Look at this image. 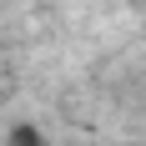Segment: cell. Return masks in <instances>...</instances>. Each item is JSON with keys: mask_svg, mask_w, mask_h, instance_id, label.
Returning a JSON list of instances; mask_svg holds the SVG:
<instances>
[{"mask_svg": "<svg viewBox=\"0 0 146 146\" xmlns=\"http://www.w3.org/2000/svg\"><path fill=\"white\" fill-rule=\"evenodd\" d=\"M0 146H5V141H0Z\"/></svg>", "mask_w": 146, "mask_h": 146, "instance_id": "7a4b0ae2", "label": "cell"}, {"mask_svg": "<svg viewBox=\"0 0 146 146\" xmlns=\"http://www.w3.org/2000/svg\"><path fill=\"white\" fill-rule=\"evenodd\" d=\"M121 146H146V141H121Z\"/></svg>", "mask_w": 146, "mask_h": 146, "instance_id": "6da1fadb", "label": "cell"}]
</instances>
